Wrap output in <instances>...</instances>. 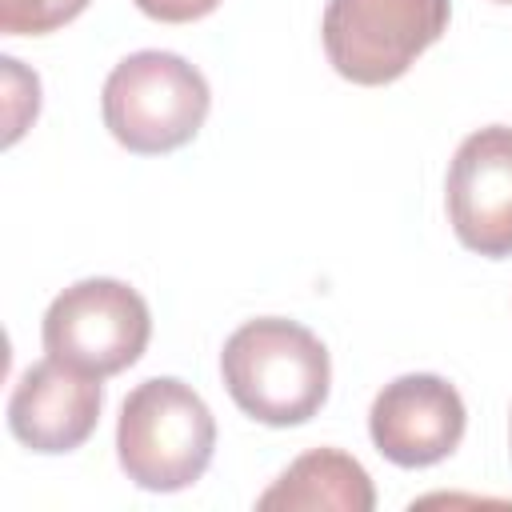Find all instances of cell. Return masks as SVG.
<instances>
[{"label":"cell","mask_w":512,"mask_h":512,"mask_svg":"<svg viewBox=\"0 0 512 512\" xmlns=\"http://www.w3.org/2000/svg\"><path fill=\"white\" fill-rule=\"evenodd\" d=\"M152 336V312L144 296L112 276H88L68 284L44 312L40 340L60 364L88 376H116L132 368Z\"/></svg>","instance_id":"obj_5"},{"label":"cell","mask_w":512,"mask_h":512,"mask_svg":"<svg viewBox=\"0 0 512 512\" xmlns=\"http://www.w3.org/2000/svg\"><path fill=\"white\" fill-rule=\"evenodd\" d=\"M496 4H512V0H496Z\"/></svg>","instance_id":"obj_12"},{"label":"cell","mask_w":512,"mask_h":512,"mask_svg":"<svg viewBox=\"0 0 512 512\" xmlns=\"http://www.w3.org/2000/svg\"><path fill=\"white\" fill-rule=\"evenodd\" d=\"M448 224L468 252L488 260L512 256V128L488 124L460 140L448 184Z\"/></svg>","instance_id":"obj_6"},{"label":"cell","mask_w":512,"mask_h":512,"mask_svg":"<svg viewBox=\"0 0 512 512\" xmlns=\"http://www.w3.org/2000/svg\"><path fill=\"white\" fill-rule=\"evenodd\" d=\"M212 92L196 64L176 52L144 48L124 56L100 92L104 128L136 156L184 148L208 120Z\"/></svg>","instance_id":"obj_3"},{"label":"cell","mask_w":512,"mask_h":512,"mask_svg":"<svg viewBox=\"0 0 512 512\" xmlns=\"http://www.w3.org/2000/svg\"><path fill=\"white\" fill-rule=\"evenodd\" d=\"M260 512L284 508V512H316V508H336V512H372L376 508V488L364 472V464L340 448H312L296 456L268 492L256 500Z\"/></svg>","instance_id":"obj_9"},{"label":"cell","mask_w":512,"mask_h":512,"mask_svg":"<svg viewBox=\"0 0 512 512\" xmlns=\"http://www.w3.org/2000/svg\"><path fill=\"white\" fill-rule=\"evenodd\" d=\"M88 8V0H0L4 36H44L64 28Z\"/></svg>","instance_id":"obj_10"},{"label":"cell","mask_w":512,"mask_h":512,"mask_svg":"<svg viewBox=\"0 0 512 512\" xmlns=\"http://www.w3.org/2000/svg\"><path fill=\"white\" fill-rule=\"evenodd\" d=\"M100 408H104L100 376H88L48 356L24 368V376L16 380L8 396V428L24 448L60 456L80 448L96 432Z\"/></svg>","instance_id":"obj_8"},{"label":"cell","mask_w":512,"mask_h":512,"mask_svg":"<svg viewBox=\"0 0 512 512\" xmlns=\"http://www.w3.org/2000/svg\"><path fill=\"white\" fill-rule=\"evenodd\" d=\"M448 12V0H328L320 24L328 64L364 88L392 84L444 36Z\"/></svg>","instance_id":"obj_4"},{"label":"cell","mask_w":512,"mask_h":512,"mask_svg":"<svg viewBox=\"0 0 512 512\" xmlns=\"http://www.w3.org/2000/svg\"><path fill=\"white\" fill-rule=\"evenodd\" d=\"M220 376L236 408L268 428L312 420L332 388V360L316 332L284 316L240 324L220 352Z\"/></svg>","instance_id":"obj_1"},{"label":"cell","mask_w":512,"mask_h":512,"mask_svg":"<svg viewBox=\"0 0 512 512\" xmlns=\"http://www.w3.org/2000/svg\"><path fill=\"white\" fill-rule=\"evenodd\" d=\"M464 400L432 372H408L384 384L368 408V436L376 452L400 468H428L448 460L464 440Z\"/></svg>","instance_id":"obj_7"},{"label":"cell","mask_w":512,"mask_h":512,"mask_svg":"<svg viewBox=\"0 0 512 512\" xmlns=\"http://www.w3.org/2000/svg\"><path fill=\"white\" fill-rule=\"evenodd\" d=\"M212 452L216 420L192 384L176 376H152L124 396L116 420V456L136 488H192L208 472Z\"/></svg>","instance_id":"obj_2"},{"label":"cell","mask_w":512,"mask_h":512,"mask_svg":"<svg viewBox=\"0 0 512 512\" xmlns=\"http://www.w3.org/2000/svg\"><path fill=\"white\" fill-rule=\"evenodd\" d=\"M144 16L160 20V24H188V20H200L208 16L220 0H132Z\"/></svg>","instance_id":"obj_11"}]
</instances>
